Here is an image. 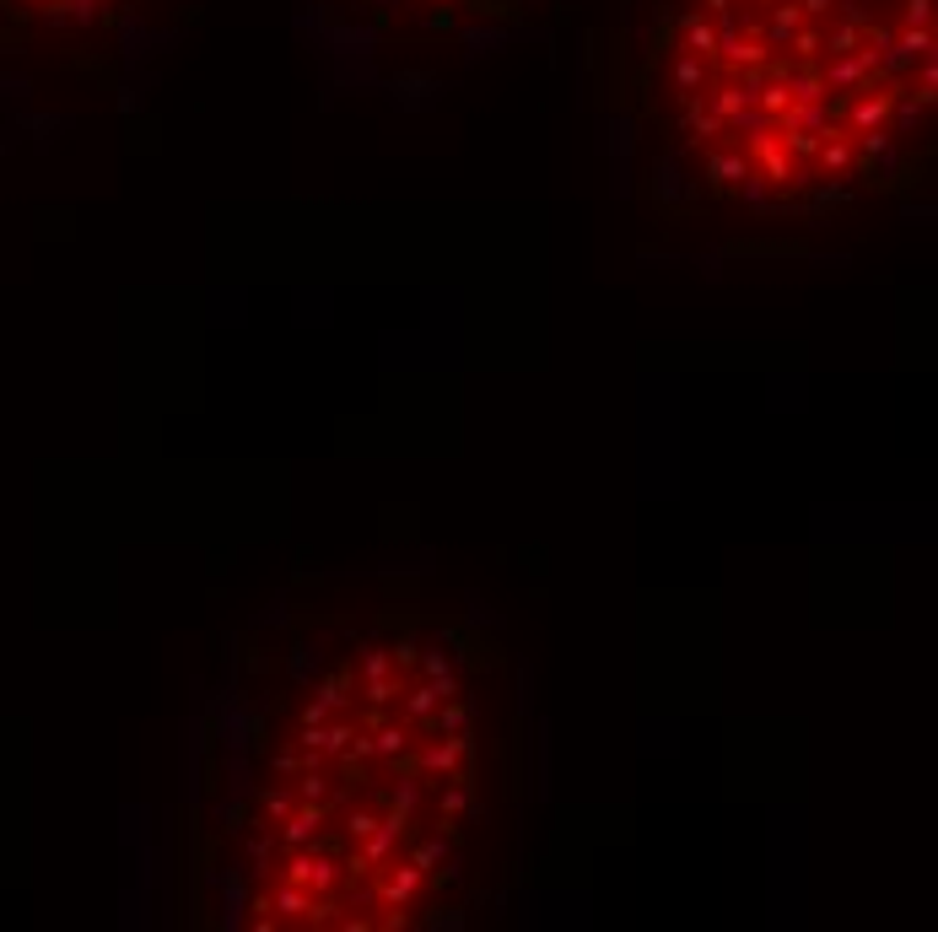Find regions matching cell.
Masks as SVG:
<instances>
[{
    "label": "cell",
    "instance_id": "cell-1",
    "mask_svg": "<svg viewBox=\"0 0 938 932\" xmlns=\"http://www.w3.org/2000/svg\"><path fill=\"white\" fill-rule=\"evenodd\" d=\"M507 657L459 610L367 599L243 630L189 733V928H459L507 797Z\"/></svg>",
    "mask_w": 938,
    "mask_h": 932
},
{
    "label": "cell",
    "instance_id": "cell-2",
    "mask_svg": "<svg viewBox=\"0 0 938 932\" xmlns=\"http://www.w3.org/2000/svg\"><path fill=\"white\" fill-rule=\"evenodd\" d=\"M605 108L663 216L814 221L912 189L938 136V0H616Z\"/></svg>",
    "mask_w": 938,
    "mask_h": 932
},
{
    "label": "cell",
    "instance_id": "cell-3",
    "mask_svg": "<svg viewBox=\"0 0 938 932\" xmlns=\"http://www.w3.org/2000/svg\"><path fill=\"white\" fill-rule=\"evenodd\" d=\"M200 0H0V92H125Z\"/></svg>",
    "mask_w": 938,
    "mask_h": 932
},
{
    "label": "cell",
    "instance_id": "cell-4",
    "mask_svg": "<svg viewBox=\"0 0 938 932\" xmlns=\"http://www.w3.org/2000/svg\"><path fill=\"white\" fill-rule=\"evenodd\" d=\"M550 0H297L313 49L362 81H438L507 38Z\"/></svg>",
    "mask_w": 938,
    "mask_h": 932
}]
</instances>
